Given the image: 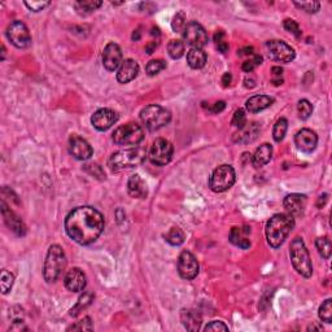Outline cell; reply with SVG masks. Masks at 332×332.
<instances>
[{"label": "cell", "mask_w": 332, "mask_h": 332, "mask_svg": "<svg viewBox=\"0 0 332 332\" xmlns=\"http://www.w3.org/2000/svg\"><path fill=\"white\" fill-rule=\"evenodd\" d=\"M237 55L240 57H243V56H253L255 55V49H253V47H244L237 51Z\"/></svg>", "instance_id": "cell-49"}, {"label": "cell", "mask_w": 332, "mask_h": 332, "mask_svg": "<svg viewBox=\"0 0 332 332\" xmlns=\"http://www.w3.org/2000/svg\"><path fill=\"white\" fill-rule=\"evenodd\" d=\"M222 83H223V86H225V87L230 86V83H231V74H230V73L223 74V78H222Z\"/></svg>", "instance_id": "cell-53"}, {"label": "cell", "mask_w": 332, "mask_h": 332, "mask_svg": "<svg viewBox=\"0 0 332 332\" xmlns=\"http://www.w3.org/2000/svg\"><path fill=\"white\" fill-rule=\"evenodd\" d=\"M178 273L186 281H192L199 274V262L191 252L183 251L178 259Z\"/></svg>", "instance_id": "cell-13"}, {"label": "cell", "mask_w": 332, "mask_h": 332, "mask_svg": "<svg viewBox=\"0 0 332 332\" xmlns=\"http://www.w3.org/2000/svg\"><path fill=\"white\" fill-rule=\"evenodd\" d=\"M225 108H226L225 101H217L213 107H208V111L211 112V113H213V115H217V113H221Z\"/></svg>", "instance_id": "cell-48"}, {"label": "cell", "mask_w": 332, "mask_h": 332, "mask_svg": "<svg viewBox=\"0 0 332 332\" xmlns=\"http://www.w3.org/2000/svg\"><path fill=\"white\" fill-rule=\"evenodd\" d=\"M315 247H317L318 249V253H319L325 260H329L330 257H331L332 252L331 240L327 237H318L317 241H315Z\"/></svg>", "instance_id": "cell-32"}, {"label": "cell", "mask_w": 332, "mask_h": 332, "mask_svg": "<svg viewBox=\"0 0 332 332\" xmlns=\"http://www.w3.org/2000/svg\"><path fill=\"white\" fill-rule=\"evenodd\" d=\"M266 51L270 59L277 63L288 64L295 59V49L283 41L266 42Z\"/></svg>", "instance_id": "cell-11"}, {"label": "cell", "mask_w": 332, "mask_h": 332, "mask_svg": "<svg viewBox=\"0 0 332 332\" xmlns=\"http://www.w3.org/2000/svg\"><path fill=\"white\" fill-rule=\"evenodd\" d=\"M174 147L169 141H166L164 138L156 139L152 144L151 149L148 152V157L153 165L164 166L169 164L173 159Z\"/></svg>", "instance_id": "cell-9"}, {"label": "cell", "mask_w": 332, "mask_h": 332, "mask_svg": "<svg viewBox=\"0 0 332 332\" xmlns=\"http://www.w3.org/2000/svg\"><path fill=\"white\" fill-rule=\"evenodd\" d=\"M85 169L87 170L91 175L97 178V179H104V178H105V173H104L103 169H101V166H99L97 164H90V165H86Z\"/></svg>", "instance_id": "cell-45"}, {"label": "cell", "mask_w": 332, "mask_h": 332, "mask_svg": "<svg viewBox=\"0 0 332 332\" xmlns=\"http://www.w3.org/2000/svg\"><path fill=\"white\" fill-rule=\"evenodd\" d=\"M167 52H169V56L171 59H181L182 56L185 55V45H183V42L178 41V39L170 41L169 45H167Z\"/></svg>", "instance_id": "cell-33"}, {"label": "cell", "mask_w": 332, "mask_h": 332, "mask_svg": "<svg viewBox=\"0 0 332 332\" xmlns=\"http://www.w3.org/2000/svg\"><path fill=\"white\" fill-rule=\"evenodd\" d=\"M289 256H291L292 265L300 275L304 278H310L313 274V265L310 260L309 251L301 237H295L292 240L289 247Z\"/></svg>", "instance_id": "cell-5"}, {"label": "cell", "mask_w": 332, "mask_h": 332, "mask_svg": "<svg viewBox=\"0 0 332 332\" xmlns=\"http://www.w3.org/2000/svg\"><path fill=\"white\" fill-rule=\"evenodd\" d=\"M310 331V330H311V331H313V330H317V331H322V326H315V325H313V326H310L309 329H308Z\"/></svg>", "instance_id": "cell-55"}, {"label": "cell", "mask_w": 332, "mask_h": 332, "mask_svg": "<svg viewBox=\"0 0 332 332\" xmlns=\"http://www.w3.org/2000/svg\"><path fill=\"white\" fill-rule=\"evenodd\" d=\"M165 240L170 245H174V247H178V245H182L185 243V233L182 231L179 227H171V229L167 231V233L164 235Z\"/></svg>", "instance_id": "cell-29"}, {"label": "cell", "mask_w": 332, "mask_h": 332, "mask_svg": "<svg viewBox=\"0 0 332 332\" xmlns=\"http://www.w3.org/2000/svg\"><path fill=\"white\" fill-rule=\"evenodd\" d=\"M148 156V152L143 147L127 148V149H121L119 152H115L109 159V167L112 171H121L125 169H133L138 167L145 161Z\"/></svg>", "instance_id": "cell-3"}, {"label": "cell", "mask_w": 332, "mask_h": 332, "mask_svg": "<svg viewBox=\"0 0 332 332\" xmlns=\"http://www.w3.org/2000/svg\"><path fill=\"white\" fill-rule=\"evenodd\" d=\"M261 133V126L257 122H251L234 134V142L239 144H248L255 142Z\"/></svg>", "instance_id": "cell-21"}, {"label": "cell", "mask_w": 332, "mask_h": 332, "mask_svg": "<svg viewBox=\"0 0 332 332\" xmlns=\"http://www.w3.org/2000/svg\"><path fill=\"white\" fill-rule=\"evenodd\" d=\"M225 33L222 31V30H218L217 33H215V35H214V42H215V45H218V43H221V42H225Z\"/></svg>", "instance_id": "cell-50"}, {"label": "cell", "mask_w": 332, "mask_h": 332, "mask_svg": "<svg viewBox=\"0 0 332 332\" xmlns=\"http://www.w3.org/2000/svg\"><path fill=\"white\" fill-rule=\"evenodd\" d=\"M101 60H103L104 68L108 71H117L122 64V51L119 46L116 43H108L103 49Z\"/></svg>", "instance_id": "cell-15"}, {"label": "cell", "mask_w": 332, "mask_h": 332, "mask_svg": "<svg viewBox=\"0 0 332 332\" xmlns=\"http://www.w3.org/2000/svg\"><path fill=\"white\" fill-rule=\"evenodd\" d=\"M231 125L237 127V129H241V127L247 125V116H245V112L243 109H237L234 113L233 119H231Z\"/></svg>", "instance_id": "cell-43"}, {"label": "cell", "mask_w": 332, "mask_h": 332, "mask_svg": "<svg viewBox=\"0 0 332 332\" xmlns=\"http://www.w3.org/2000/svg\"><path fill=\"white\" fill-rule=\"evenodd\" d=\"M187 63L192 69H201L207 64V53L200 48H191L187 53Z\"/></svg>", "instance_id": "cell-28"}, {"label": "cell", "mask_w": 332, "mask_h": 332, "mask_svg": "<svg viewBox=\"0 0 332 332\" xmlns=\"http://www.w3.org/2000/svg\"><path fill=\"white\" fill-rule=\"evenodd\" d=\"M321 321L326 322V323H331L332 322V300L327 299L325 303L322 304L319 308V313H318Z\"/></svg>", "instance_id": "cell-36"}, {"label": "cell", "mask_w": 332, "mask_h": 332, "mask_svg": "<svg viewBox=\"0 0 332 332\" xmlns=\"http://www.w3.org/2000/svg\"><path fill=\"white\" fill-rule=\"evenodd\" d=\"M181 318L182 323L186 327V330H189V331H199L201 323H203V319H201L199 311L192 309L182 310Z\"/></svg>", "instance_id": "cell-26"}, {"label": "cell", "mask_w": 332, "mask_h": 332, "mask_svg": "<svg viewBox=\"0 0 332 332\" xmlns=\"http://www.w3.org/2000/svg\"><path fill=\"white\" fill-rule=\"evenodd\" d=\"M25 5L29 8L30 11L39 12L43 11L46 7H48L49 1H25Z\"/></svg>", "instance_id": "cell-47"}, {"label": "cell", "mask_w": 332, "mask_h": 332, "mask_svg": "<svg viewBox=\"0 0 332 332\" xmlns=\"http://www.w3.org/2000/svg\"><path fill=\"white\" fill-rule=\"evenodd\" d=\"M295 144L299 151L304 152V153H311L317 148V134L310 129L300 130L295 135Z\"/></svg>", "instance_id": "cell-18"}, {"label": "cell", "mask_w": 332, "mask_h": 332, "mask_svg": "<svg viewBox=\"0 0 332 332\" xmlns=\"http://www.w3.org/2000/svg\"><path fill=\"white\" fill-rule=\"evenodd\" d=\"M271 159H273V147L270 144L263 143L256 149L255 155H253V165L256 167H261V166L267 165Z\"/></svg>", "instance_id": "cell-27"}, {"label": "cell", "mask_w": 332, "mask_h": 332, "mask_svg": "<svg viewBox=\"0 0 332 332\" xmlns=\"http://www.w3.org/2000/svg\"><path fill=\"white\" fill-rule=\"evenodd\" d=\"M307 204L308 197L305 195H301V193H291V195L285 196V200H283L285 212L293 218L303 215L305 209H307Z\"/></svg>", "instance_id": "cell-16"}, {"label": "cell", "mask_w": 332, "mask_h": 332, "mask_svg": "<svg viewBox=\"0 0 332 332\" xmlns=\"http://www.w3.org/2000/svg\"><path fill=\"white\" fill-rule=\"evenodd\" d=\"M297 112H299L300 119H308L311 116V113H313V105L310 104L309 100H300L299 104H297Z\"/></svg>", "instance_id": "cell-39"}, {"label": "cell", "mask_w": 332, "mask_h": 332, "mask_svg": "<svg viewBox=\"0 0 332 332\" xmlns=\"http://www.w3.org/2000/svg\"><path fill=\"white\" fill-rule=\"evenodd\" d=\"M7 38L12 45L20 49L30 47L31 45V35H30L27 26L19 20H15L8 25Z\"/></svg>", "instance_id": "cell-10"}, {"label": "cell", "mask_w": 332, "mask_h": 332, "mask_svg": "<svg viewBox=\"0 0 332 332\" xmlns=\"http://www.w3.org/2000/svg\"><path fill=\"white\" fill-rule=\"evenodd\" d=\"M104 217L93 207H78L68 214L65 230L71 239L81 245H89L104 231Z\"/></svg>", "instance_id": "cell-1"}, {"label": "cell", "mask_w": 332, "mask_h": 332, "mask_svg": "<svg viewBox=\"0 0 332 332\" xmlns=\"http://www.w3.org/2000/svg\"><path fill=\"white\" fill-rule=\"evenodd\" d=\"M139 73V65L135 60L127 59L122 61L121 67L117 71V81L119 83H129L133 79H135Z\"/></svg>", "instance_id": "cell-22"}, {"label": "cell", "mask_w": 332, "mask_h": 332, "mask_svg": "<svg viewBox=\"0 0 332 332\" xmlns=\"http://www.w3.org/2000/svg\"><path fill=\"white\" fill-rule=\"evenodd\" d=\"M171 119V113L161 105H148L141 112V121L149 131H156L166 126Z\"/></svg>", "instance_id": "cell-6"}, {"label": "cell", "mask_w": 332, "mask_h": 332, "mask_svg": "<svg viewBox=\"0 0 332 332\" xmlns=\"http://www.w3.org/2000/svg\"><path fill=\"white\" fill-rule=\"evenodd\" d=\"M4 56H5V47L3 46V48H1V60H4Z\"/></svg>", "instance_id": "cell-57"}, {"label": "cell", "mask_w": 332, "mask_h": 332, "mask_svg": "<svg viewBox=\"0 0 332 332\" xmlns=\"http://www.w3.org/2000/svg\"><path fill=\"white\" fill-rule=\"evenodd\" d=\"M93 319L90 317H85L82 321L77 322L75 325H71V327H68V331H93Z\"/></svg>", "instance_id": "cell-40"}, {"label": "cell", "mask_w": 332, "mask_h": 332, "mask_svg": "<svg viewBox=\"0 0 332 332\" xmlns=\"http://www.w3.org/2000/svg\"><path fill=\"white\" fill-rule=\"evenodd\" d=\"M67 266V256L65 252L60 245L53 244L49 247L45 261V269H43V277L47 283H53L59 279L61 273Z\"/></svg>", "instance_id": "cell-4"}, {"label": "cell", "mask_w": 332, "mask_h": 332, "mask_svg": "<svg viewBox=\"0 0 332 332\" xmlns=\"http://www.w3.org/2000/svg\"><path fill=\"white\" fill-rule=\"evenodd\" d=\"M274 99L267 95H255L249 97L245 103V108L251 113H259L261 111H265L270 105H273Z\"/></svg>", "instance_id": "cell-25"}, {"label": "cell", "mask_w": 332, "mask_h": 332, "mask_svg": "<svg viewBox=\"0 0 332 332\" xmlns=\"http://www.w3.org/2000/svg\"><path fill=\"white\" fill-rule=\"evenodd\" d=\"M237 174L231 165H221L214 169L209 178V187L213 192H225L230 190L235 183Z\"/></svg>", "instance_id": "cell-7"}, {"label": "cell", "mask_w": 332, "mask_h": 332, "mask_svg": "<svg viewBox=\"0 0 332 332\" xmlns=\"http://www.w3.org/2000/svg\"><path fill=\"white\" fill-rule=\"evenodd\" d=\"M119 121V115L109 108H101L96 111L91 117V123L99 131H107Z\"/></svg>", "instance_id": "cell-14"}, {"label": "cell", "mask_w": 332, "mask_h": 332, "mask_svg": "<svg viewBox=\"0 0 332 332\" xmlns=\"http://www.w3.org/2000/svg\"><path fill=\"white\" fill-rule=\"evenodd\" d=\"M156 48H157V42H149L147 47H145V51H147L148 55H152L155 52Z\"/></svg>", "instance_id": "cell-51"}, {"label": "cell", "mask_w": 332, "mask_h": 332, "mask_svg": "<svg viewBox=\"0 0 332 332\" xmlns=\"http://www.w3.org/2000/svg\"><path fill=\"white\" fill-rule=\"evenodd\" d=\"M103 1L99 0H83V1H77L74 3V7L77 8L78 13L81 15H89L91 12L96 11L97 8L101 7Z\"/></svg>", "instance_id": "cell-30"}, {"label": "cell", "mask_w": 332, "mask_h": 332, "mask_svg": "<svg viewBox=\"0 0 332 332\" xmlns=\"http://www.w3.org/2000/svg\"><path fill=\"white\" fill-rule=\"evenodd\" d=\"M288 130V121L285 119H279L277 121V123L274 125L273 129V138L274 141L279 143L285 139V133H287Z\"/></svg>", "instance_id": "cell-34"}, {"label": "cell", "mask_w": 332, "mask_h": 332, "mask_svg": "<svg viewBox=\"0 0 332 332\" xmlns=\"http://www.w3.org/2000/svg\"><path fill=\"white\" fill-rule=\"evenodd\" d=\"M127 192L134 199H145L148 195V190L145 182L142 179L139 174H134L129 178L127 182Z\"/></svg>", "instance_id": "cell-24"}, {"label": "cell", "mask_w": 332, "mask_h": 332, "mask_svg": "<svg viewBox=\"0 0 332 332\" xmlns=\"http://www.w3.org/2000/svg\"><path fill=\"white\" fill-rule=\"evenodd\" d=\"M262 56L260 55H253V57L249 60H247V61H244L243 65H241V69H243L245 73H251V71H253L256 69V68L259 67V65H261L262 64Z\"/></svg>", "instance_id": "cell-41"}, {"label": "cell", "mask_w": 332, "mask_h": 332, "mask_svg": "<svg viewBox=\"0 0 332 332\" xmlns=\"http://www.w3.org/2000/svg\"><path fill=\"white\" fill-rule=\"evenodd\" d=\"M249 235H251V227H234L230 231V241L237 245V247L241 248V249H248L251 247V239H249Z\"/></svg>", "instance_id": "cell-23"}, {"label": "cell", "mask_w": 332, "mask_h": 332, "mask_svg": "<svg viewBox=\"0 0 332 332\" xmlns=\"http://www.w3.org/2000/svg\"><path fill=\"white\" fill-rule=\"evenodd\" d=\"M64 285L71 292H82L86 288L85 273L78 267H73L64 278Z\"/></svg>", "instance_id": "cell-20"}, {"label": "cell", "mask_w": 332, "mask_h": 332, "mask_svg": "<svg viewBox=\"0 0 332 332\" xmlns=\"http://www.w3.org/2000/svg\"><path fill=\"white\" fill-rule=\"evenodd\" d=\"M15 283V275L7 270H1V278H0V285H1V292L4 295H7L11 291Z\"/></svg>", "instance_id": "cell-35"}, {"label": "cell", "mask_w": 332, "mask_h": 332, "mask_svg": "<svg viewBox=\"0 0 332 332\" xmlns=\"http://www.w3.org/2000/svg\"><path fill=\"white\" fill-rule=\"evenodd\" d=\"M94 301V293L93 292L90 291H86L83 295L79 297V300H78V303L75 304V307L73 308V309L71 310V315H73V317H77L78 314L81 313L82 310L86 309V308L89 307L90 304L93 303Z\"/></svg>", "instance_id": "cell-31"}, {"label": "cell", "mask_w": 332, "mask_h": 332, "mask_svg": "<svg viewBox=\"0 0 332 332\" xmlns=\"http://www.w3.org/2000/svg\"><path fill=\"white\" fill-rule=\"evenodd\" d=\"M69 152H71L74 159L85 161V160L91 159L94 149L86 139L78 137V135H73L69 139Z\"/></svg>", "instance_id": "cell-17"}, {"label": "cell", "mask_w": 332, "mask_h": 332, "mask_svg": "<svg viewBox=\"0 0 332 332\" xmlns=\"http://www.w3.org/2000/svg\"><path fill=\"white\" fill-rule=\"evenodd\" d=\"M166 68V63L164 60L159 59V60H151L149 63L147 64V67H145V71H147L148 75H157L160 71H163L164 69Z\"/></svg>", "instance_id": "cell-37"}, {"label": "cell", "mask_w": 332, "mask_h": 332, "mask_svg": "<svg viewBox=\"0 0 332 332\" xmlns=\"http://www.w3.org/2000/svg\"><path fill=\"white\" fill-rule=\"evenodd\" d=\"M283 26H285V29L287 30L288 33L293 34L296 38H300L301 37V34H303V31H301V29H300L299 24L296 23L295 20H292V19L285 20Z\"/></svg>", "instance_id": "cell-44"}, {"label": "cell", "mask_w": 332, "mask_h": 332, "mask_svg": "<svg viewBox=\"0 0 332 332\" xmlns=\"http://www.w3.org/2000/svg\"><path fill=\"white\" fill-rule=\"evenodd\" d=\"M204 331H229V327L221 321H213L207 327L204 329Z\"/></svg>", "instance_id": "cell-46"}, {"label": "cell", "mask_w": 332, "mask_h": 332, "mask_svg": "<svg viewBox=\"0 0 332 332\" xmlns=\"http://www.w3.org/2000/svg\"><path fill=\"white\" fill-rule=\"evenodd\" d=\"M327 197H329V195H327V193H323V195L319 196V199H318V203H317V207L318 208L323 207V205L326 204V201H327Z\"/></svg>", "instance_id": "cell-52"}, {"label": "cell", "mask_w": 332, "mask_h": 332, "mask_svg": "<svg viewBox=\"0 0 332 332\" xmlns=\"http://www.w3.org/2000/svg\"><path fill=\"white\" fill-rule=\"evenodd\" d=\"M186 25V13L183 11H179L177 15L173 17V21H171V29H173L174 33H182L185 30Z\"/></svg>", "instance_id": "cell-38"}, {"label": "cell", "mask_w": 332, "mask_h": 332, "mask_svg": "<svg viewBox=\"0 0 332 332\" xmlns=\"http://www.w3.org/2000/svg\"><path fill=\"white\" fill-rule=\"evenodd\" d=\"M183 38L187 42V45L191 46L192 48L203 49V47L208 45L207 31L203 25H200L196 21H191L186 25L185 30H183Z\"/></svg>", "instance_id": "cell-12"}, {"label": "cell", "mask_w": 332, "mask_h": 332, "mask_svg": "<svg viewBox=\"0 0 332 332\" xmlns=\"http://www.w3.org/2000/svg\"><path fill=\"white\" fill-rule=\"evenodd\" d=\"M293 227H295V219L289 214H274L267 221L265 229L266 239L270 247L274 249L282 247Z\"/></svg>", "instance_id": "cell-2"}, {"label": "cell", "mask_w": 332, "mask_h": 332, "mask_svg": "<svg viewBox=\"0 0 332 332\" xmlns=\"http://www.w3.org/2000/svg\"><path fill=\"white\" fill-rule=\"evenodd\" d=\"M271 71H273V74L275 75V77L281 78L282 73H283V69H282L281 67H274L273 69H271Z\"/></svg>", "instance_id": "cell-54"}, {"label": "cell", "mask_w": 332, "mask_h": 332, "mask_svg": "<svg viewBox=\"0 0 332 332\" xmlns=\"http://www.w3.org/2000/svg\"><path fill=\"white\" fill-rule=\"evenodd\" d=\"M139 38H141V33H139V30H137V31L133 34V39L134 41H139Z\"/></svg>", "instance_id": "cell-56"}, {"label": "cell", "mask_w": 332, "mask_h": 332, "mask_svg": "<svg viewBox=\"0 0 332 332\" xmlns=\"http://www.w3.org/2000/svg\"><path fill=\"white\" fill-rule=\"evenodd\" d=\"M1 214H3L4 222L9 227V230H12L19 237H24L25 235L26 226L24 225L23 219L19 215H16L15 212L11 211V208H8V205L4 201H1Z\"/></svg>", "instance_id": "cell-19"}, {"label": "cell", "mask_w": 332, "mask_h": 332, "mask_svg": "<svg viewBox=\"0 0 332 332\" xmlns=\"http://www.w3.org/2000/svg\"><path fill=\"white\" fill-rule=\"evenodd\" d=\"M295 5L300 9H303L307 13H317L319 11V8H321V3L319 1H295Z\"/></svg>", "instance_id": "cell-42"}, {"label": "cell", "mask_w": 332, "mask_h": 332, "mask_svg": "<svg viewBox=\"0 0 332 332\" xmlns=\"http://www.w3.org/2000/svg\"><path fill=\"white\" fill-rule=\"evenodd\" d=\"M112 138L117 145H138L143 142L144 131L139 125L129 122L117 127Z\"/></svg>", "instance_id": "cell-8"}]
</instances>
